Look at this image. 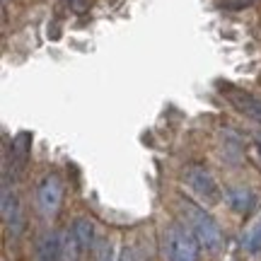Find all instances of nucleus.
<instances>
[{
    "mask_svg": "<svg viewBox=\"0 0 261 261\" xmlns=\"http://www.w3.org/2000/svg\"><path fill=\"white\" fill-rule=\"evenodd\" d=\"M181 215H184V225L196 234V240L201 242L205 252H218L220 249L223 230L205 208H201L194 201H181Z\"/></svg>",
    "mask_w": 261,
    "mask_h": 261,
    "instance_id": "1",
    "label": "nucleus"
},
{
    "mask_svg": "<svg viewBox=\"0 0 261 261\" xmlns=\"http://www.w3.org/2000/svg\"><path fill=\"white\" fill-rule=\"evenodd\" d=\"M201 242L187 225H169L165 230V256L167 261H198L201 259Z\"/></svg>",
    "mask_w": 261,
    "mask_h": 261,
    "instance_id": "2",
    "label": "nucleus"
},
{
    "mask_svg": "<svg viewBox=\"0 0 261 261\" xmlns=\"http://www.w3.org/2000/svg\"><path fill=\"white\" fill-rule=\"evenodd\" d=\"M184 181H187V187L191 189V194H194L196 198H201L203 203L213 205L220 201L218 181H215L213 174L205 167H201V165H189L187 172H184Z\"/></svg>",
    "mask_w": 261,
    "mask_h": 261,
    "instance_id": "3",
    "label": "nucleus"
},
{
    "mask_svg": "<svg viewBox=\"0 0 261 261\" xmlns=\"http://www.w3.org/2000/svg\"><path fill=\"white\" fill-rule=\"evenodd\" d=\"M61 201H63V184H61V179L56 174H46L37 187L39 211L46 218H54L58 213V208H61Z\"/></svg>",
    "mask_w": 261,
    "mask_h": 261,
    "instance_id": "4",
    "label": "nucleus"
},
{
    "mask_svg": "<svg viewBox=\"0 0 261 261\" xmlns=\"http://www.w3.org/2000/svg\"><path fill=\"white\" fill-rule=\"evenodd\" d=\"M225 94H227L230 104H232L237 112L244 114V116H247V119H252V121L261 123V99L259 97L244 92V90H237V87H230Z\"/></svg>",
    "mask_w": 261,
    "mask_h": 261,
    "instance_id": "5",
    "label": "nucleus"
},
{
    "mask_svg": "<svg viewBox=\"0 0 261 261\" xmlns=\"http://www.w3.org/2000/svg\"><path fill=\"white\" fill-rule=\"evenodd\" d=\"M3 220L8 225V230L12 234H19L24 227V218H22V208H19V198L15 191H10L8 187L3 189Z\"/></svg>",
    "mask_w": 261,
    "mask_h": 261,
    "instance_id": "6",
    "label": "nucleus"
},
{
    "mask_svg": "<svg viewBox=\"0 0 261 261\" xmlns=\"http://www.w3.org/2000/svg\"><path fill=\"white\" fill-rule=\"evenodd\" d=\"M37 259L39 261H61V234L46 232L37 240Z\"/></svg>",
    "mask_w": 261,
    "mask_h": 261,
    "instance_id": "7",
    "label": "nucleus"
},
{
    "mask_svg": "<svg viewBox=\"0 0 261 261\" xmlns=\"http://www.w3.org/2000/svg\"><path fill=\"white\" fill-rule=\"evenodd\" d=\"M73 234H75V240H77V244L83 247V252L85 249H92L94 247V223L90 220V218H77L73 223Z\"/></svg>",
    "mask_w": 261,
    "mask_h": 261,
    "instance_id": "8",
    "label": "nucleus"
},
{
    "mask_svg": "<svg viewBox=\"0 0 261 261\" xmlns=\"http://www.w3.org/2000/svg\"><path fill=\"white\" fill-rule=\"evenodd\" d=\"M225 198H227L230 208H232V211H237V213H247V211L254 205V194L249 191V189H244V187L230 189V191L225 194Z\"/></svg>",
    "mask_w": 261,
    "mask_h": 261,
    "instance_id": "9",
    "label": "nucleus"
},
{
    "mask_svg": "<svg viewBox=\"0 0 261 261\" xmlns=\"http://www.w3.org/2000/svg\"><path fill=\"white\" fill-rule=\"evenodd\" d=\"M80 252H83V247L77 244L73 230L61 234V261H77L80 259Z\"/></svg>",
    "mask_w": 261,
    "mask_h": 261,
    "instance_id": "10",
    "label": "nucleus"
},
{
    "mask_svg": "<svg viewBox=\"0 0 261 261\" xmlns=\"http://www.w3.org/2000/svg\"><path fill=\"white\" fill-rule=\"evenodd\" d=\"M92 252H94V261H114V249L109 240H97Z\"/></svg>",
    "mask_w": 261,
    "mask_h": 261,
    "instance_id": "11",
    "label": "nucleus"
},
{
    "mask_svg": "<svg viewBox=\"0 0 261 261\" xmlns=\"http://www.w3.org/2000/svg\"><path fill=\"white\" fill-rule=\"evenodd\" d=\"M244 247H247L249 252H259L261 249V223L256 225V227H252L249 234L244 237Z\"/></svg>",
    "mask_w": 261,
    "mask_h": 261,
    "instance_id": "12",
    "label": "nucleus"
},
{
    "mask_svg": "<svg viewBox=\"0 0 261 261\" xmlns=\"http://www.w3.org/2000/svg\"><path fill=\"white\" fill-rule=\"evenodd\" d=\"M119 261H138V254L133 252V247H123L119 254Z\"/></svg>",
    "mask_w": 261,
    "mask_h": 261,
    "instance_id": "13",
    "label": "nucleus"
},
{
    "mask_svg": "<svg viewBox=\"0 0 261 261\" xmlns=\"http://www.w3.org/2000/svg\"><path fill=\"white\" fill-rule=\"evenodd\" d=\"M256 0H227V8L232 10H240V8H247V5H252Z\"/></svg>",
    "mask_w": 261,
    "mask_h": 261,
    "instance_id": "14",
    "label": "nucleus"
}]
</instances>
